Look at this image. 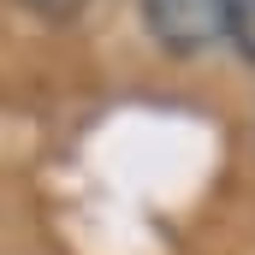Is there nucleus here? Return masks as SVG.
<instances>
[{
	"label": "nucleus",
	"mask_w": 255,
	"mask_h": 255,
	"mask_svg": "<svg viewBox=\"0 0 255 255\" xmlns=\"http://www.w3.org/2000/svg\"><path fill=\"white\" fill-rule=\"evenodd\" d=\"M142 24L166 54H202L226 30V0H142Z\"/></svg>",
	"instance_id": "1"
},
{
	"label": "nucleus",
	"mask_w": 255,
	"mask_h": 255,
	"mask_svg": "<svg viewBox=\"0 0 255 255\" xmlns=\"http://www.w3.org/2000/svg\"><path fill=\"white\" fill-rule=\"evenodd\" d=\"M226 36L244 60H255V0H226Z\"/></svg>",
	"instance_id": "2"
},
{
	"label": "nucleus",
	"mask_w": 255,
	"mask_h": 255,
	"mask_svg": "<svg viewBox=\"0 0 255 255\" xmlns=\"http://www.w3.org/2000/svg\"><path fill=\"white\" fill-rule=\"evenodd\" d=\"M24 12H36V18H48V24H65V18H77L89 0H18Z\"/></svg>",
	"instance_id": "3"
}]
</instances>
